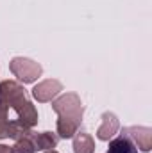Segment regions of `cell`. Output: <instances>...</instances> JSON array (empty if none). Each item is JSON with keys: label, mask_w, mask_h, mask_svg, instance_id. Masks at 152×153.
Segmentation results:
<instances>
[{"label": "cell", "mask_w": 152, "mask_h": 153, "mask_svg": "<svg viewBox=\"0 0 152 153\" xmlns=\"http://www.w3.org/2000/svg\"><path fill=\"white\" fill-rule=\"evenodd\" d=\"M11 111L25 126L32 128L38 125V111L27 98L23 85L14 80H4L0 82V139L9 137Z\"/></svg>", "instance_id": "1"}, {"label": "cell", "mask_w": 152, "mask_h": 153, "mask_svg": "<svg viewBox=\"0 0 152 153\" xmlns=\"http://www.w3.org/2000/svg\"><path fill=\"white\" fill-rule=\"evenodd\" d=\"M61 91H63V84L59 80L47 78V80H41L39 84H36L32 87V98L39 103H47V102H52Z\"/></svg>", "instance_id": "5"}, {"label": "cell", "mask_w": 152, "mask_h": 153, "mask_svg": "<svg viewBox=\"0 0 152 153\" xmlns=\"http://www.w3.org/2000/svg\"><path fill=\"white\" fill-rule=\"evenodd\" d=\"M120 135L127 137L136 148H140V152L149 153L152 150V130L149 126H129L123 128Z\"/></svg>", "instance_id": "4"}, {"label": "cell", "mask_w": 152, "mask_h": 153, "mask_svg": "<svg viewBox=\"0 0 152 153\" xmlns=\"http://www.w3.org/2000/svg\"><path fill=\"white\" fill-rule=\"evenodd\" d=\"M32 143L36 146V152H47V150H54L59 143L57 134L54 132H41V134H32Z\"/></svg>", "instance_id": "7"}, {"label": "cell", "mask_w": 152, "mask_h": 153, "mask_svg": "<svg viewBox=\"0 0 152 153\" xmlns=\"http://www.w3.org/2000/svg\"><path fill=\"white\" fill-rule=\"evenodd\" d=\"M108 153H138V148L123 135L116 137V139H111L109 141V148H108Z\"/></svg>", "instance_id": "9"}, {"label": "cell", "mask_w": 152, "mask_h": 153, "mask_svg": "<svg viewBox=\"0 0 152 153\" xmlns=\"http://www.w3.org/2000/svg\"><path fill=\"white\" fill-rule=\"evenodd\" d=\"M74 139V153H95V141L86 132H77Z\"/></svg>", "instance_id": "8"}, {"label": "cell", "mask_w": 152, "mask_h": 153, "mask_svg": "<svg viewBox=\"0 0 152 153\" xmlns=\"http://www.w3.org/2000/svg\"><path fill=\"white\" fill-rule=\"evenodd\" d=\"M32 134H34V132H32ZM11 152L13 153H34L36 152V146H34V143H32V135L14 141V144L11 146Z\"/></svg>", "instance_id": "10"}, {"label": "cell", "mask_w": 152, "mask_h": 153, "mask_svg": "<svg viewBox=\"0 0 152 153\" xmlns=\"http://www.w3.org/2000/svg\"><path fill=\"white\" fill-rule=\"evenodd\" d=\"M45 153H59V152H56V150H47Z\"/></svg>", "instance_id": "12"}, {"label": "cell", "mask_w": 152, "mask_h": 153, "mask_svg": "<svg viewBox=\"0 0 152 153\" xmlns=\"http://www.w3.org/2000/svg\"><path fill=\"white\" fill-rule=\"evenodd\" d=\"M9 70L23 84H34L43 73L41 64L32 61V59H29V57H14V59H11Z\"/></svg>", "instance_id": "3"}, {"label": "cell", "mask_w": 152, "mask_h": 153, "mask_svg": "<svg viewBox=\"0 0 152 153\" xmlns=\"http://www.w3.org/2000/svg\"><path fill=\"white\" fill-rule=\"evenodd\" d=\"M52 111L59 117L72 119L77 125L82 123L84 105H82V102H81L77 93H66V94H61L59 98L52 100Z\"/></svg>", "instance_id": "2"}, {"label": "cell", "mask_w": 152, "mask_h": 153, "mask_svg": "<svg viewBox=\"0 0 152 153\" xmlns=\"http://www.w3.org/2000/svg\"><path fill=\"white\" fill-rule=\"evenodd\" d=\"M118 128H120V121H118L116 114L114 112H104L102 114V125L97 130V137L100 141H109L114 137Z\"/></svg>", "instance_id": "6"}, {"label": "cell", "mask_w": 152, "mask_h": 153, "mask_svg": "<svg viewBox=\"0 0 152 153\" xmlns=\"http://www.w3.org/2000/svg\"><path fill=\"white\" fill-rule=\"evenodd\" d=\"M0 153H13V152H11V148H9V146L0 144Z\"/></svg>", "instance_id": "11"}]
</instances>
